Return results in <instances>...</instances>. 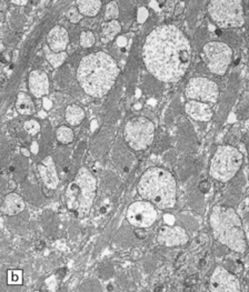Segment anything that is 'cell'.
<instances>
[{
    "label": "cell",
    "mask_w": 249,
    "mask_h": 292,
    "mask_svg": "<svg viewBox=\"0 0 249 292\" xmlns=\"http://www.w3.org/2000/svg\"><path fill=\"white\" fill-rule=\"evenodd\" d=\"M209 225L215 240L220 244L237 253L246 252V233L235 209L222 204L214 206L209 214Z\"/></svg>",
    "instance_id": "obj_4"
},
{
    "label": "cell",
    "mask_w": 249,
    "mask_h": 292,
    "mask_svg": "<svg viewBox=\"0 0 249 292\" xmlns=\"http://www.w3.org/2000/svg\"><path fill=\"white\" fill-rule=\"evenodd\" d=\"M185 111L191 119L200 122L209 121L214 116V111H212L209 104L196 100L187 101L185 105Z\"/></svg>",
    "instance_id": "obj_17"
},
{
    "label": "cell",
    "mask_w": 249,
    "mask_h": 292,
    "mask_svg": "<svg viewBox=\"0 0 249 292\" xmlns=\"http://www.w3.org/2000/svg\"><path fill=\"white\" fill-rule=\"evenodd\" d=\"M189 241V234L180 225L164 224L158 230L157 242L164 247H179Z\"/></svg>",
    "instance_id": "obj_13"
},
{
    "label": "cell",
    "mask_w": 249,
    "mask_h": 292,
    "mask_svg": "<svg viewBox=\"0 0 249 292\" xmlns=\"http://www.w3.org/2000/svg\"><path fill=\"white\" fill-rule=\"evenodd\" d=\"M207 12L211 22L221 29L240 28L245 25V12L240 0H211Z\"/></svg>",
    "instance_id": "obj_7"
},
{
    "label": "cell",
    "mask_w": 249,
    "mask_h": 292,
    "mask_svg": "<svg viewBox=\"0 0 249 292\" xmlns=\"http://www.w3.org/2000/svg\"><path fill=\"white\" fill-rule=\"evenodd\" d=\"M127 221L137 229H148L156 222L158 212L152 202L137 200L129 204L126 213Z\"/></svg>",
    "instance_id": "obj_11"
},
{
    "label": "cell",
    "mask_w": 249,
    "mask_h": 292,
    "mask_svg": "<svg viewBox=\"0 0 249 292\" xmlns=\"http://www.w3.org/2000/svg\"><path fill=\"white\" fill-rule=\"evenodd\" d=\"M97 194V180L86 167H81L66 188L65 203L68 211L82 218L90 212Z\"/></svg>",
    "instance_id": "obj_5"
},
{
    "label": "cell",
    "mask_w": 249,
    "mask_h": 292,
    "mask_svg": "<svg viewBox=\"0 0 249 292\" xmlns=\"http://www.w3.org/2000/svg\"><path fill=\"white\" fill-rule=\"evenodd\" d=\"M242 161L241 152L236 147L230 145L217 147L210 159L209 176L216 181L226 183L240 170Z\"/></svg>",
    "instance_id": "obj_6"
},
{
    "label": "cell",
    "mask_w": 249,
    "mask_h": 292,
    "mask_svg": "<svg viewBox=\"0 0 249 292\" xmlns=\"http://www.w3.org/2000/svg\"><path fill=\"white\" fill-rule=\"evenodd\" d=\"M20 152H22L23 156L25 157H27V158L30 157V151L28 149H26V148H22V149H20Z\"/></svg>",
    "instance_id": "obj_36"
},
{
    "label": "cell",
    "mask_w": 249,
    "mask_h": 292,
    "mask_svg": "<svg viewBox=\"0 0 249 292\" xmlns=\"http://www.w3.org/2000/svg\"><path fill=\"white\" fill-rule=\"evenodd\" d=\"M119 17V6L118 3L110 2L107 4L105 10V22H112V20H117Z\"/></svg>",
    "instance_id": "obj_26"
},
{
    "label": "cell",
    "mask_w": 249,
    "mask_h": 292,
    "mask_svg": "<svg viewBox=\"0 0 249 292\" xmlns=\"http://www.w3.org/2000/svg\"><path fill=\"white\" fill-rule=\"evenodd\" d=\"M37 169L41 181L45 184V187L49 189V190H56L59 186L60 180L58 172H57L54 158L51 156H47L41 160Z\"/></svg>",
    "instance_id": "obj_14"
},
{
    "label": "cell",
    "mask_w": 249,
    "mask_h": 292,
    "mask_svg": "<svg viewBox=\"0 0 249 292\" xmlns=\"http://www.w3.org/2000/svg\"><path fill=\"white\" fill-rule=\"evenodd\" d=\"M102 4L99 0H80L77 2V8L84 17L93 18L99 14Z\"/></svg>",
    "instance_id": "obj_21"
},
{
    "label": "cell",
    "mask_w": 249,
    "mask_h": 292,
    "mask_svg": "<svg viewBox=\"0 0 249 292\" xmlns=\"http://www.w3.org/2000/svg\"><path fill=\"white\" fill-rule=\"evenodd\" d=\"M116 43H117V45L119 46V47H125V46H126V44H127V40L125 37H118Z\"/></svg>",
    "instance_id": "obj_33"
},
{
    "label": "cell",
    "mask_w": 249,
    "mask_h": 292,
    "mask_svg": "<svg viewBox=\"0 0 249 292\" xmlns=\"http://www.w3.org/2000/svg\"><path fill=\"white\" fill-rule=\"evenodd\" d=\"M7 279L9 284H22L24 279V273L22 270H9L7 273Z\"/></svg>",
    "instance_id": "obj_28"
},
{
    "label": "cell",
    "mask_w": 249,
    "mask_h": 292,
    "mask_svg": "<svg viewBox=\"0 0 249 292\" xmlns=\"http://www.w3.org/2000/svg\"><path fill=\"white\" fill-rule=\"evenodd\" d=\"M43 106L45 110H49L51 107H53V104H51V101L47 98V97H45V98L43 99Z\"/></svg>",
    "instance_id": "obj_32"
},
{
    "label": "cell",
    "mask_w": 249,
    "mask_h": 292,
    "mask_svg": "<svg viewBox=\"0 0 249 292\" xmlns=\"http://www.w3.org/2000/svg\"><path fill=\"white\" fill-rule=\"evenodd\" d=\"M12 4L17 5V6H26L28 5L27 0H12Z\"/></svg>",
    "instance_id": "obj_34"
},
{
    "label": "cell",
    "mask_w": 249,
    "mask_h": 292,
    "mask_svg": "<svg viewBox=\"0 0 249 292\" xmlns=\"http://www.w3.org/2000/svg\"><path fill=\"white\" fill-rule=\"evenodd\" d=\"M24 129H25V131L27 132V134L29 136H33L34 137V136H37L39 134L40 129H41V126H40L38 120L30 119V120L25 121Z\"/></svg>",
    "instance_id": "obj_27"
},
{
    "label": "cell",
    "mask_w": 249,
    "mask_h": 292,
    "mask_svg": "<svg viewBox=\"0 0 249 292\" xmlns=\"http://www.w3.org/2000/svg\"><path fill=\"white\" fill-rule=\"evenodd\" d=\"M137 191L144 200L160 210L174 208L177 201V182L173 173L165 168L147 169L139 178Z\"/></svg>",
    "instance_id": "obj_3"
},
{
    "label": "cell",
    "mask_w": 249,
    "mask_h": 292,
    "mask_svg": "<svg viewBox=\"0 0 249 292\" xmlns=\"http://www.w3.org/2000/svg\"><path fill=\"white\" fill-rule=\"evenodd\" d=\"M121 32V25L118 20L112 22H105L101 25L100 40L103 44H109L117 38V36Z\"/></svg>",
    "instance_id": "obj_20"
},
{
    "label": "cell",
    "mask_w": 249,
    "mask_h": 292,
    "mask_svg": "<svg viewBox=\"0 0 249 292\" xmlns=\"http://www.w3.org/2000/svg\"><path fill=\"white\" fill-rule=\"evenodd\" d=\"M86 117L85 110L78 105H69L67 106L65 111L66 121L72 127L79 126L82 121H84Z\"/></svg>",
    "instance_id": "obj_22"
},
{
    "label": "cell",
    "mask_w": 249,
    "mask_h": 292,
    "mask_svg": "<svg viewBox=\"0 0 249 292\" xmlns=\"http://www.w3.org/2000/svg\"><path fill=\"white\" fill-rule=\"evenodd\" d=\"M95 44H96V36L92 32H90V30H84V32L80 33V37H79L80 47L88 49V48H91Z\"/></svg>",
    "instance_id": "obj_25"
},
{
    "label": "cell",
    "mask_w": 249,
    "mask_h": 292,
    "mask_svg": "<svg viewBox=\"0 0 249 292\" xmlns=\"http://www.w3.org/2000/svg\"><path fill=\"white\" fill-rule=\"evenodd\" d=\"M184 9H185V4L184 3H178L177 5H176L175 12H174L176 16H179V15L184 12Z\"/></svg>",
    "instance_id": "obj_31"
},
{
    "label": "cell",
    "mask_w": 249,
    "mask_h": 292,
    "mask_svg": "<svg viewBox=\"0 0 249 292\" xmlns=\"http://www.w3.org/2000/svg\"><path fill=\"white\" fill-rule=\"evenodd\" d=\"M45 57L46 60L48 61V64L54 68H59L62 65L65 64V61L68 59V54L66 51H62V53H54L53 50H50L48 46H45L44 48Z\"/></svg>",
    "instance_id": "obj_23"
},
{
    "label": "cell",
    "mask_w": 249,
    "mask_h": 292,
    "mask_svg": "<svg viewBox=\"0 0 249 292\" xmlns=\"http://www.w3.org/2000/svg\"><path fill=\"white\" fill-rule=\"evenodd\" d=\"M149 17V10L146 7H139L137 10V22L139 24H144L146 23V20Z\"/></svg>",
    "instance_id": "obj_30"
},
{
    "label": "cell",
    "mask_w": 249,
    "mask_h": 292,
    "mask_svg": "<svg viewBox=\"0 0 249 292\" xmlns=\"http://www.w3.org/2000/svg\"><path fill=\"white\" fill-rule=\"evenodd\" d=\"M185 96L188 100L216 104L219 98V88L215 81L206 77H193L186 85Z\"/></svg>",
    "instance_id": "obj_10"
},
{
    "label": "cell",
    "mask_w": 249,
    "mask_h": 292,
    "mask_svg": "<svg viewBox=\"0 0 249 292\" xmlns=\"http://www.w3.org/2000/svg\"><path fill=\"white\" fill-rule=\"evenodd\" d=\"M15 106L16 110L22 116H33L36 114V105L31 96L27 92H18Z\"/></svg>",
    "instance_id": "obj_19"
},
{
    "label": "cell",
    "mask_w": 249,
    "mask_h": 292,
    "mask_svg": "<svg viewBox=\"0 0 249 292\" xmlns=\"http://www.w3.org/2000/svg\"><path fill=\"white\" fill-rule=\"evenodd\" d=\"M120 74L116 60L105 51H95L82 57L77 68V81L92 98L105 97Z\"/></svg>",
    "instance_id": "obj_2"
},
{
    "label": "cell",
    "mask_w": 249,
    "mask_h": 292,
    "mask_svg": "<svg viewBox=\"0 0 249 292\" xmlns=\"http://www.w3.org/2000/svg\"><path fill=\"white\" fill-rule=\"evenodd\" d=\"M154 122L143 116L133 117L123 127L122 136L128 147L134 151H143L152 145L155 139Z\"/></svg>",
    "instance_id": "obj_8"
},
{
    "label": "cell",
    "mask_w": 249,
    "mask_h": 292,
    "mask_svg": "<svg viewBox=\"0 0 249 292\" xmlns=\"http://www.w3.org/2000/svg\"><path fill=\"white\" fill-rule=\"evenodd\" d=\"M39 151V146L37 142H33L31 143V152L33 153H38Z\"/></svg>",
    "instance_id": "obj_35"
},
{
    "label": "cell",
    "mask_w": 249,
    "mask_h": 292,
    "mask_svg": "<svg viewBox=\"0 0 249 292\" xmlns=\"http://www.w3.org/2000/svg\"><path fill=\"white\" fill-rule=\"evenodd\" d=\"M28 87L30 94L35 98L40 99L49 94L50 90V81L47 75L43 70H33L28 76Z\"/></svg>",
    "instance_id": "obj_15"
},
{
    "label": "cell",
    "mask_w": 249,
    "mask_h": 292,
    "mask_svg": "<svg viewBox=\"0 0 249 292\" xmlns=\"http://www.w3.org/2000/svg\"><path fill=\"white\" fill-rule=\"evenodd\" d=\"M209 290L212 292H239L241 284L235 274L222 265H217L210 275Z\"/></svg>",
    "instance_id": "obj_12"
},
{
    "label": "cell",
    "mask_w": 249,
    "mask_h": 292,
    "mask_svg": "<svg viewBox=\"0 0 249 292\" xmlns=\"http://www.w3.org/2000/svg\"><path fill=\"white\" fill-rule=\"evenodd\" d=\"M232 49L226 43L209 42L201 50V59L211 74L225 76L232 61Z\"/></svg>",
    "instance_id": "obj_9"
},
{
    "label": "cell",
    "mask_w": 249,
    "mask_h": 292,
    "mask_svg": "<svg viewBox=\"0 0 249 292\" xmlns=\"http://www.w3.org/2000/svg\"><path fill=\"white\" fill-rule=\"evenodd\" d=\"M189 38L175 25H162L149 33L143 47L148 73L166 84L178 83L191 64Z\"/></svg>",
    "instance_id": "obj_1"
},
{
    "label": "cell",
    "mask_w": 249,
    "mask_h": 292,
    "mask_svg": "<svg viewBox=\"0 0 249 292\" xmlns=\"http://www.w3.org/2000/svg\"><path fill=\"white\" fill-rule=\"evenodd\" d=\"M56 139L61 145H70L75 139V132L68 126H59L56 129Z\"/></svg>",
    "instance_id": "obj_24"
},
{
    "label": "cell",
    "mask_w": 249,
    "mask_h": 292,
    "mask_svg": "<svg viewBox=\"0 0 249 292\" xmlns=\"http://www.w3.org/2000/svg\"><path fill=\"white\" fill-rule=\"evenodd\" d=\"M69 45V34L62 26H55L47 35V46L54 53L66 51Z\"/></svg>",
    "instance_id": "obj_16"
},
{
    "label": "cell",
    "mask_w": 249,
    "mask_h": 292,
    "mask_svg": "<svg viewBox=\"0 0 249 292\" xmlns=\"http://www.w3.org/2000/svg\"><path fill=\"white\" fill-rule=\"evenodd\" d=\"M66 17L67 19L69 20V22L71 24H78V23H80L82 18H84V16L80 14L79 10H78L77 7H71L68 9V12L66 13Z\"/></svg>",
    "instance_id": "obj_29"
},
{
    "label": "cell",
    "mask_w": 249,
    "mask_h": 292,
    "mask_svg": "<svg viewBox=\"0 0 249 292\" xmlns=\"http://www.w3.org/2000/svg\"><path fill=\"white\" fill-rule=\"evenodd\" d=\"M25 208L26 203L23 197L16 192H10L5 197L0 210H2V212L5 216L14 217L17 216L19 213H22Z\"/></svg>",
    "instance_id": "obj_18"
}]
</instances>
